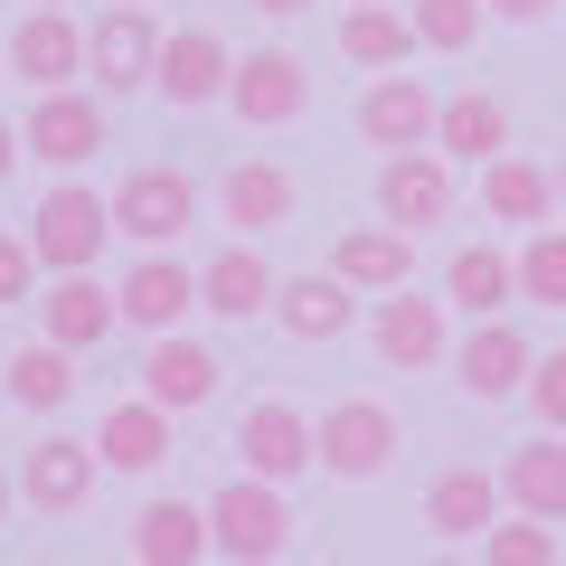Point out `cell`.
Segmentation results:
<instances>
[{
	"instance_id": "24",
	"label": "cell",
	"mask_w": 566,
	"mask_h": 566,
	"mask_svg": "<svg viewBox=\"0 0 566 566\" xmlns=\"http://www.w3.org/2000/svg\"><path fill=\"white\" fill-rule=\"evenodd\" d=\"M0 397L29 406V416H57L76 397V349L66 340H29V349H0Z\"/></svg>"
},
{
	"instance_id": "8",
	"label": "cell",
	"mask_w": 566,
	"mask_h": 566,
	"mask_svg": "<svg viewBox=\"0 0 566 566\" xmlns=\"http://www.w3.org/2000/svg\"><path fill=\"white\" fill-rule=\"evenodd\" d=\"M20 142H29V161H48V170H85L104 151V95H85V85H39Z\"/></svg>"
},
{
	"instance_id": "3",
	"label": "cell",
	"mask_w": 566,
	"mask_h": 566,
	"mask_svg": "<svg viewBox=\"0 0 566 566\" xmlns=\"http://www.w3.org/2000/svg\"><path fill=\"white\" fill-rule=\"evenodd\" d=\"M151 57H161L151 0H114V10H95V29H85V76H95V95H151Z\"/></svg>"
},
{
	"instance_id": "11",
	"label": "cell",
	"mask_w": 566,
	"mask_h": 566,
	"mask_svg": "<svg viewBox=\"0 0 566 566\" xmlns=\"http://www.w3.org/2000/svg\"><path fill=\"white\" fill-rule=\"evenodd\" d=\"M95 482H104V453L85 444V434H48V444L20 453V501L48 510V520H76V510L95 501Z\"/></svg>"
},
{
	"instance_id": "33",
	"label": "cell",
	"mask_w": 566,
	"mask_h": 566,
	"mask_svg": "<svg viewBox=\"0 0 566 566\" xmlns=\"http://www.w3.org/2000/svg\"><path fill=\"white\" fill-rule=\"evenodd\" d=\"M510 274H520V303L566 312V227H528L520 255H510Z\"/></svg>"
},
{
	"instance_id": "29",
	"label": "cell",
	"mask_w": 566,
	"mask_h": 566,
	"mask_svg": "<svg viewBox=\"0 0 566 566\" xmlns=\"http://www.w3.org/2000/svg\"><path fill=\"white\" fill-rule=\"evenodd\" d=\"M482 208L501 227H547V208H557V170H538L528 151H501V161H482Z\"/></svg>"
},
{
	"instance_id": "31",
	"label": "cell",
	"mask_w": 566,
	"mask_h": 566,
	"mask_svg": "<svg viewBox=\"0 0 566 566\" xmlns=\"http://www.w3.org/2000/svg\"><path fill=\"white\" fill-rule=\"evenodd\" d=\"M444 303L472 312V322H482V312H510V303H520V274H510V255H501V245H453V264H444Z\"/></svg>"
},
{
	"instance_id": "36",
	"label": "cell",
	"mask_w": 566,
	"mask_h": 566,
	"mask_svg": "<svg viewBox=\"0 0 566 566\" xmlns=\"http://www.w3.org/2000/svg\"><path fill=\"white\" fill-rule=\"evenodd\" d=\"M528 406H538V424H557L566 434V349H547V359H528V387H520Z\"/></svg>"
},
{
	"instance_id": "28",
	"label": "cell",
	"mask_w": 566,
	"mask_h": 566,
	"mask_svg": "<svg viewBox=\"0 0 566 566\" xmlns=\"http://www.w3.org/2000/svg\"><path fill=\"white\" fill-rule=\"evenodd\" d=\"M293 199H303V189H293V170H283V161H237V170L218 180V208H227V227H245V237L283 227V218H293Z\"/></svg>"
},
{
	"instance_id": "35",
	"label": "cell",
	"mask_w": 566,
	"mask_h": 566,
	"mask_svg": "<svg viewBox=\"0 0 566 566\" xmlns=\"http://www.w3.org/2000/svg\"><path fill=\"white\" fill-rule=\"evenodd\" d=\"M39 274H48L39 245H29L20 227H0V312H10V303H39Z\"/></svg>"
},
{
	"instance_id": "20",
	"label": "cell",
	"mask_w": 566,
	"mask_h": 566,
	"mask_svg": "<svg viewBox=\"0 0 566 566\" xmlns=\"http://www.w3.org/2000/svg\"><path fill=\"white\" fill-rule=\"evenodd\" d=\"M237 453H245V472H264V482H303L322 453H312V416L303 406H245V424H237Z\"/></svg>"
},
{
	"instance_id": "18",
	"label": "cell",
	"mask_w": 566,
	"mask_h": 566,
	"mask_svg": "<svg viewBox=\"0 0 566 566\" xmlns=\"http://www.w3.org/2000/svg\"><path fill=\"white\" fill-rule=\"evenodd\" d=\"M218 349L208 340H180V331H151V349H142V397H161L170 416H199L208 397H218Z\"/></svg>"
},
{
	"instance_id": "41",
	"label": "cell",
	"mask_w": 566,
	"mask_h": 566,
	"mask_svg": "<svg viewBox=\"0 0 566 566\" xmlns=\"http://www.w3.org/2000/svg\"><path fill=\"white\" fill-rule=\"evenodd\" d=\"M557 208H566V161H557Z\"/></svg>"
},
{
	"instance_id": "5",
	"label": "cell",
	"mask_w": 566,
	"mask_h": 566,
	"mask_svg": "<svg viewBox=\"0 0 566 566\" xmlns=\"http://www.w3.org/2000/svg\"><path fill=\"white\" fill-rule=\"evenodd\" d=\"M444 293H416V283H387L368 293V340H378L387 368H444L453 359V331H444Z\"/></svg>"
},
{
	"instance_id": "10",
	"label": "cell",
	"mask_w": 566,
	"mask_h": 566,
	"mask_svg": "<svg viewBox=\"0 0 566 566\" xmlns=\"http://www.w3.org/2000/svg\"><path fill=\"white\" fill-rule=\"evenodd\" d=\"M378 218L406 227V237H424V227L453 218V161L434 151V142H416V151H387L378 161Z\"/></svg>"
},
{
	"instance_id": "26",
	"label": "cell",
	"mask_w": 566,
	"mask_h": 566,
	"mask_svg": "<svg viewBox=\"0 0 566 566\" xmlns=\"http://www.w3.org/2000/svg\"><path fill=\"white\" fill-rule=\"evenodd\" d=\"M416 48L424 39H416V20H406L397 0H349V10H340V57L368 66V76H378V66H406Z\"/></svg>"
},
{
	"instance_id": "2",
	"label": "cell",
	"mask_w": 566,
	"mask_h": 566,
	"mask_svg": "<svg viewBox=\"0 0 566 566\" xmlns=\"http://www.w3.org/2000/svg\"><path fill=\"white\" fill-rule=\"evenodd\" d=\"M397 406H378V397H340V406H322V424H312V453H322V472L331 482H378L387 463H397Z\"/></svg>"
},
{
	"instance_id": "1",
	"label": "cell",
	"mask_w": 566,
	"mask_h": 566,
	"mask_svg": "<svg viewBox=\"0 0 566 566\" xmlns=\"http://www.w3.org/2000/svg\"><path fill=\"white\" fill-rule=\"evenodd\" d=\"M208 547L237 566H274L283 547H293V510H283V482H264V472H237V482L208 501Z\"/></svg>"
},
{
	"instance_id": "12",
	"label": "cell",
	"mask_w": 566,
	"mask_h": 566,
	"mask_svg": "<svg viewBox=\"0 0 566 566\" xmlns=\"http://www.w3.org/2000/svg\"><path fill=\"white\" fill-rule=\"evenodd\" d=\"M114 303H123L133 331H180L189 312H199V264H180L170 245H142L133 274L114 283Z\"/></svg>"
},
{
	"instance_id": "38",
	"label": "cell",
	"mask_w": 566,
	"mask_h": 566,
	"mask_svg": "<svg viewBox=\"0 0 566 566\" xmlns=\"http://www.w3.org/2000/svg\"><path fill=\"white\" fill-rule=\"evenodd\" d=\"M20 151H29V142H20V123H0V180L20 170Z\"/></svg>"
},
{
	"instance_id": "21",
	"label": "cell",
	"mask_w": 566,
	"mask_h": 566,
	"mask_svg": "<svg viewBox=\"0 0 566 566\" xmlns=\"http://www.w3.org/2000/svg\"><path fill=\"white\" fill-rule=\"evenodd\" d=\"M491 520H501V472L453 463V472H434V482H424V528H434V538L482 547V528H491Z\"/></svg>"
},
{
	"instance_id": "4",
	"label": "cell",
	"mask_w": 566,
	"mask_h": 566,
	"mask_svg": "<svg viewBox=\"0 0 566 566\" xmlns=\"http://www.w3.org/2000/svg\"><path fill=\"white\" fill-rule=\"evenodd\" d=\"M29 245H39L48 274H85V264L114 245V199H95L85 180H57L39 199V218H29Z\"/></svg>"
},
{
	"instance_id": "15",
	"label": "cell",
	"mask_w": 566,
	"mask_h": 566,
	"mask_svg": "<svg viewBox=\"0 0 566 566\" xmlns=\"http://www.w3.org/2000/svg\"><path fill=\"white\" fill-rule=\"evenodd\" d=\"M0 57H10V76H20L29 95H39V85H76L85 76V29L66 20V10H39V0H29V20L0 39Z\"/></svg>"
},
{
	"instance_id": "30",
	"label": "cell",
	"mask_w": 566,
	"mask_h": 566,
	"mask_svg": "<svg viewBox=\"0 0 566 566\" xmlns=\"http://www.w3.org/2000/svg\"><path fill=\"white\" fill-rule=\"evenodd\" d=\"M331 274H349L359 283V293H387V283H406L416 274V237H406V227H349L340 245H331Z\"/></svg>"
},
{
	"instance_id": "17",
	"label": "cell",
	"mask_w": 566,
	"mask_h": 566,
	"mask_svg": "<svg viewBox=\"0 0 566 566\" xmlns=\"http://www.w3.org/2000/svg\"><path fill=\"white\" fill-rule=\"evenodd\" d=\"M359 283L349 274H293V283H274V322H283V340H303V349H322V340H340L349 322H359Z\"/></svg>"
},
{
	"instance_id": "34",
	"label": "cell",
	"mask_w": 566,
	"mask_h": 566,
	"mask_svg": "<svg viewBox=\"0 0 566 566\" xmlns=\"http://www.w3.org/2000/svg\"><path fill=\"white\" fill-rule=\"evenodd\" d=\"M482 557H491V566H557L566 547H557V520H538V510H510V520L482 528Z\"/></svg>"
},
{
	"instance_id": "37",
	"label": "cell",
	"mask_w": 566,
	"mask_h": 566,
	"mask_svg": "<svg viewBox=\"0 0 566 566\" xmlns=\"http://www.w3.org/2000/svg\"><path fill=\"white\" fill-rule=\"evenodd\" d=\"M557 0H491V20H510V29H538Z\"/></svg>"
},
{
	"instance_id": "16",
	"label": "cell",
	"mask_w": 566,
	"mask_h": 566,
	"mask_svg": "<svg viewBox=\"0 0 566 566\" xmlns=\"http://www.w3.org/2000/svg\"><path fill=\"white\" fill-rule=\"evenodd\" d=\"M39 331H48V340H66L76 359H85V349H104V340L123 331V303H114V283H104L95 264H85V274H57V283L39 293Z\"/></svg>"
},
{
	"instance_id": "14",
	"label": "cell",
	"mask_w": 566,
	"mask_h": 566,
	"mask_svg": "<svg viewBox=\"0 0 566 566\" xmlns=\"http://www.w3.org/2000/svg\"><path fill=\"white\" fill-rule=\"evenodd\" d=\"M528 359H538V349H528V331L501 322V312H482V322H472V340L453 349V387H463L472 406H501V397H520V387H528Z\"/></svg>"
},
{
	"instance_id": "13",
	"label": "cell",
	"mask_w": 566,
	"mask_h": 566,
	"mask_svg": "<svg viewBox=\"0 0 566 566\" xmlns=\"http://www.w3.org/2000/svg\"><path fill=\"white\" fill-rule=\"evenodd\" d=\"M434 85L424 76H406V66H378L368 76V95H359V142L368 151H416V142H434Z\"/></svg>"
},
{
	"instance_id": "23",
	"label": "cell",
	"mask_w": 566,
	"mask_h": 566,
	"mask_svg": "<svg viewBox=\"0 0 566 566\" xmlns=\"http://www.w3.org/2000/svg\"><path fill=\"white\" fill-rule=\"evenodd\" d=\"M501 501L510 510H538V520H566V434H557V424H538L528 444H510Z\"/></svg>"
},
{
	"instance_id": "6",
	"label": "cell",
	"mask_w": 566,
	"mask_h": 566,
	"mask_svg": "<svg viewBox=\"0 0 566 566\" xmlns=\"http://www.w3.org/2000/svg\"><path fill=\"white\" fill-rule=\"evenodd\" d=\"M189 227H199V180H189V170H170V161L123 170V189H114V237H133V245H180Z\"/></svg>"
},
{
	"instance_id": "42",
	"label": "cell",
	"mask_w": 566,
	"mask_h": 566,
	"mask_svg": "<svg viewBox=\"0 0 566 566\" xmlns=\"http://www.w3.org/2000/svg\"><path fill=\"white\" fill-rule=\"evenodd\" d=\"M39 10H66V0H39Z\"/></svg>"
},
{
	"instance_id": "43",
	"label": "cell",
	"mask_w": 566,
	"mask_h": 566,
	"mask_svg": "<svg viewBox=\"0 0 566 566\" xmlns=\"http://www.w3.org/2000/svg\"><path fill=\"white\" fill-rule=\"evenodd\" d=\"M0 76H10V57H0Z\"/></svg>"
},
{
	"instance_id": "27",
	"label": "cell",
	"mask_w": 566,
	"mask_h": 566,
	"mask_svg": "<svg viewBox=\"0 0 566 566\" xmlns=\"http://www.w3.org/2000/svg\"><path fill=\"white\" fill-rule=\"evenodd\" d=\"M133 557H142V566H199V557H218V547H208V510H189V501H142V510H133Z\"/></svg>"
},
{
	"instance_id": "9",
	"label": "cell",
	"mask_w": 566,
	"mask_h": 566,
	"mask_svg": "<svg viewBox=\"0 0 566 566\" xmlns=\"http://www.w3.org/2000/svg\"><path fill=\"white\" fill-rule=\"evenodd\" d=\"M227 66H237V48H227L208 20L161 29V57H151V95L180 104V114H199V104H227Z\"/></svg>"
},
{
	"instance_id": "39",
	"label": "cell",
	"mask_w": 566,
	"mask_h": 566,
	"mask_svg": "<svg viewBox=\"0 0 566 566\" xmlns=\"http://www.w3.org/2000/svg\"><path fill=\"white\" fill-rule=\"evenodd\" d=\"M255 10H264V20H303L312 0H255Z\"/></svg>"
},
{
	"instance_id": "25",
	"label": "cell",
	"mask_w": 566,
	"mask_h": 566,
	"mask_svg": "<svg viewBox=\"0 0 566 566\" xmlns=\"http://www.w3.org/2000/svg\"><path fill=\"white\" fill-rule=\"evenodd\" d=\"M434 151H444V161H501L510 151V104L501 95H444L434 104Z\"/></svg>"
},
{
	"instance_id": "40",
	"label": "cell",
	"mask_w": 566,
	"mask_h": 566,
	"mask_svg": "<svg viewBox=\"0 0 566 566\" xmlns=\"http://www.w3.org/2000/svg\"><path fill=\"white\" fill-rule=\"evenodd\" d=\"M10 501H20V482H10V463H0V520H10Z\"/></svg>"
},
{
	"instance_id": "19",
	"label": "cell",
	"mask_w": 566,
	"mask_h": 566,
	"mask_svg": "<svg viewBox=\"0 0 566 566\" xmlns=\"http://www.w3.org/2000/svg\"><path fill=\"white\" fill-rule=\"evenodd\" d=\"M274 264L255 255V237H237V245H218V255L199 264V312H218V322H264L274 312Z\"/></svg>"
},
{
	"instance_id": "22",
	"label": "cell",
	"mask_w": 566,
	"mask_h": 566,
	"mask_svg": "<svg viewBox=\"0 0 566 566\" xmlns=\"http://www.w3.org/2000/svg\"><path fill=\"white\" fill-rule=\"evenodd\" d=\"M95 453H104V472H161V463H170V406H161V397H123V406H104Z\"/></svg>"
},
{
	"instance_id": "32",
	"label": "cell",
	"mask_w": 566,
	"mask_h": 566,
	"mask_svg": "<svg viewBox=\"0 0 566 566\" xmlns=\"http://www.w3.org/2000/svg\"><path fill=\"white\" fill-rule=\"evenodd\" d=\"M406 20H416V39L434 57H472L491 29V0H406Z\"/></svg>"
},
{
	"instance_id": "7",
	"label": "cell",
	"mask_w": 566,
	"mask_h": 566,
	"mask_svg": "<svg viewBox=\"0 0 566 566\" xmlns=\"http://www.w3.org/2000/svg\"><path fill=\"white\" fill-rule=\"evenodd\" d=\"M227 104H237V123H255V133H283V123L312 114V66L293 57V48H245V57L227 66Z\"/></svg>"
}]
</instances>
